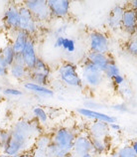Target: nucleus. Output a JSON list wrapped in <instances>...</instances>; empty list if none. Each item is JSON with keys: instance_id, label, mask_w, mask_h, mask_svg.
<instances>
[{"instance_id": "obj_1", "label": "nucleus", "mask_w": 137, "mask_h": 157, "mask_svg": "<svg viewBox=\"0 0 137 157\" xmlns=\"http://www.w3.org/2000/svg\"><path fill=\"white\" fill-rule=\"evenodd\" d=\"M42 127L37 121L19 119L10 129V138L3 149V153L14 157L23 152L31 151L35 140L42 134Z\"/></svg>"}, {"instance_id": "obj_2", "label": "nucleus", "mask_w": 137, "mask_h": 157, "mask_svg": "<svg viewBox=\"0 0 137 157\" xmlns=\"http://www.w3.org/2000/svg\"><path fill=\"white\" fill-rule=\"evenodd\" d=\"M57 75L64 85L74 89H82L84 86L78 68L70 62H64L58 68Z\"/></svg>"}, {"instance_id": "obj_3", "label": "nucleus", "mask_w": 137, "mask_h": 157, "mask_svg": "<svg viewBox=\"0 0 137 157\" xmlns=\"http://www.w3.org/2000/svg\"><path fill=\"white\" fill-rule=\"evenodd\" d=\"M80 74L84 86H89L90 89H98L105 81V74L101 70L95 67L86 59L82 62L81 66Z\"/></svg>"}, {"instance_id": "obj_4", "label": "nucleus", "mask_w": 137, "mask_h": 157, "mask_svg": "<svg viewBox=\"0 0 137 157\" xmlns=\"http://www.w3.org/2000/svg\"><path fill=\"white\" fill-rule=\"evenodd\" d=\"M77 135V132L70 127L60 126L52 132V143L70 155L72 153L74 142L76 140Z\"/></svg>"}, {"instance_id": "obj_5", "label": "nucleus", "mask_w": 137, "mask_h": 157, "mask_svg": "<svg viewBox=\"0 0 137 157\" xmlns=\"http://www.w3.org/2000/svg\"><path fill=\"white\" fill-rule=\"evenodd\" d=\"M51 77V69L45 61L38 58L35 63L34 68L31 71H29V78L28 81H31L36 84L48 86Z\"/></svg>"}, {"instance_id": "obj_6", "label": "nucleus", "mask_w": 137, "mask_h": 157, "mask_svg": "<svg viewBox=\"0 0 137 157\" xmlns=\"http://www.w3.org/2000/svg\"><path fill=\"white\" fill-rule=\"evenodd\" d=\"M23 5L31 12L38 22H46L52 18L47 0H27Z\"/></svg>"}, {"instance_id": "obj_7", "label": "nucleus", "mask_w": 137, "mask_h": 157, "mask_svg": "<svg viewBox=\"0 0 137 157\" xmlns=\"http://www.w3.org/2000/svg\"><path fill=\"white\" fill-rule=\"evenodd\" d=\"M88 44L89 52L108 54L109 52V39L105 33L99 31H93L89 34Z\"/></svg>"}, {"instance_id": "obj_8", "label": "nucleus", "mask_w": 137, "mask_h": 157, "mask_svg": "<svg viewBox=\"0 0 137 157\" xmlns=\"http://www.w3.org/2000/svg\"><path fill=\"white\" fill-rule=\"evenodd\" d=\"M19 30L28 33L29 35H34L38 31V21L24 5L19 6Z\"/></svg>"}, {"instance_id": "obj_9", "label": "nucleus", "mask_w": 137, "mask_h": 157, "mask_svg": "<svg viewBox=\"0 0 137 157\" xmlns=\"http://www.w3.org/2000/svg\"><path fill=\"white\" fill-rule=\"evenodd\" d=\"M3 25L8 31L15 32L19 30V6L16 3H10L4 11L3 14Z\"/></svg>"}, {"instance_id": "obj_10", "label": "nucleus", "mask_w": 137, "mask_h": 157, "mask_svg": "<svg viewBox=\"0 0 137 157\" xmlns=\"http://www.w3.org/2000/svg\"><path fill=\"white\" fill-rule=\"evenodd\" d=\"M93 153V144L91 139L88 133L78 134L74 142L73 150L70 156L72 157H82L86 154Z\"/></svg>"}, {"instance_id": "obj_11", "label": "nucleus", "mask_w": 137, "mask_h": 157, "mask_svg": "<svg viewBox=\"0 0 137 157\" xmlns=\"http://www.w3.org/2000/svg\"><path fill=\"white\" fill-rule=\"evenodd\" d=\"M122 31L129 37L137 34V13L130 7H125L121 20Z\"/></svg>"}, {"instance_id": "obj_12", "label": "nucleus", "mask_w": 137, "mask_h": 157, "mask_svg": "<svg viewBox=\"0 0 137 157\" xmlns=\"http://www.w3.org/2000/svg\"><path fill=\"white\" fill-rule=\"evenodd\" d=\"M77 111L78 114L82 115V117H84L88 119H91V121H103V122L108 123V124L117 122V117H114V115L102 113V111L97 110V109L94 110V109H86V107L82 106V107H80V109H78Z\"/></svg>"}, {"instance_id": "obj_13", "label": "nucleus", "mask_w": 137, "mask_h": 157, "mask_svg": "<svg viewBox=\"0 0 137 157\" xmlns=\"http://www.w3.org/2000/svg\"><path fill=\"white\" fill-rule=\"evenodd\" d=\"M109 124L103 121H93L89 126L86 133L89 134L90 138H95V139H106L109 136Z\"/></svg>"}, {"instance_id": "obj_14", "label": "nucleus", "mask_w": 137, "mask_h": 157, "mask_svg": "<svg viewBox=\"0 0 137 157\" xmlns=\"http://www.w3.org/2000/svg\"><path fill=\"white\" fill-rule=\"evenodd\" d=\"M52 17L65 18L70 10V2L68 0H47Z\"/></svg>"}, {"instance_id": "obj_15", "label": "nucleus", "mask_w": 137, "mask_h": 157, "mask_svg": "<svg viewBox=\"0 0 137 157\" xmlns=\"http://www.w3.org/2000/svg\"><path fill=\"white\" fill-rule=\"evenodd\" d=\"M21 56L24 61V66L27 70L31 71L34 68L37 59L39 58L36 53V43L32 37H30V39L28 40L26 46H25L24 50L21 53Z\"/></svg>"}, {"instance_id": "obj_16", "label": "nucleus", "mask_w": 137, "mask_h": 157, "mask_svg": "<svg viewBox=\"0 0 137 157\" xmlns=\"http://www.w3.org/2000/svg\"><path fill=\"white\" fill-rule=\"evenodd\" d=\"M124 10H125V7L120 4H116L115 6H113L106 19V24L109 29L116 31L121 28V20Z\"/></svg>"}, {"instance_id": "obj_17", "label": "nucleus", "mask_w": 137, "mask_h": 157, "mask_svg": "<svg viewBox=\"0 0 137 157\" xmlns=\"http://www.w3.org/2000/svg\"><path fill=\"white\" fill-rule=\"evenodd\" d=\"M86 59L89 61L91 64H93L95 67H97L99 70H101L103 72L106 69L107 65L109 64V62L112 60V58H111L108 54L89 52Z\"/></svg>"}, {"instance_id": "obj_18", "label": "nucleus", "mask_w": 137, "mask_h": 157, "mask_svg": "<svg viewBox=\"0 0 137 157\" xmlns=\"http://www.w3.org/2000/svg\"><path fill=\"white\" fill-rule=\"evenodd\" d=\"M23 89L28 90L32 94H35L37 96L45 97V98H50L54 96V90L52 89L48 88V86H41L31 81H26L23 82Z\"/></svg>"}, {"instance_id": "obj_19", "label": "nucleus", "mask_w": 137, "mask_h": 157, "mask_svg": "<svg viewBox=\"0 0 137 157\" xmlns=\"http://www.w3.org/2000/svg\"><path fill=\"white\" fill-rule=\"evenodd\" d=\"M13 33H14V37L11 42V45L13 47L14 51L16 52V54H21L31 36L28 33L22 30H17Z\"/></svg>"}, {"instance_id": "obj_20", "label": "nucleus", "mask_w": 137, "mask_h": 157, "mask_svg": "<svg viewBox=\"0 0 137 157\" xmlns=\"http://www.w3.org/2000/svg\"><path fill=\"white\" fill-rule=\"evenodd\" d=\"M8 74L16 81L26 82L29 78V70H27L24 65L12 64L8 70Z\"/></svg>"}, {"instance_id": "obj_21", "label": "nucleus", "mask_w": 137, "mask_h": 157, "mask_svg": "<svg viewBox=\"0 0 137 157\" xmlns=\"http://www.w3.org/2000/svg\"><path fill=\"white\" fill-rule=\"evenodd\" d=\"M51 143H52L51 134L42 133L41 135H39L38 137H37V139L35 140L34 147H33L32 151L46 154V150H47V148L49 147V145Z\"/></svg>"}, {"instance_id": "obj_22", "label": "nucleus", "mask_w": 137, "mask_h": 157, "mask_svg": "<svg viewBox=\"0 0 137 157\" xmlns=\"http://www.w3.org/2000/svg\"><path fill=\"white\" fill-rule=\"evenodd\" d=\"M93 144V154L95 156H102L108 152V141L106 139L90 138Z\"/></svg>"}, {"instance_id": "obj_23", "label": "nucleus", "mask_w": 137, "mask_h": 157, "mask_svg": "<svg viewBox=\"0 0 137 157\" xmlns=\"http://www.w3.org/2000/svg\"><path fill=\"white\" fill-rule=\"evenodd\" d=\"M0 54L2 55L3 59L5 60V62L9 67L12 64H14L15 58H16V55H17V54H16V52L14 51L11 43H7L6 45H4V46L0 48Z\"/></svg>"}, {"instance_id": "obj_24", "label": "nucleus", "mask_w": 137, "mask_h": 157, "mask_svg": "<svg viewBox=\"0 0 137 157\" xmlns=\"http://www.w3.org/2000/svg\"><path fill=\"white\" fill-rule=\"evenodd\" d=\"M33 115L36 118V121H38L40 124H46L48 123L49 121V113H47L44 107L40 106V105H36L34 106V109L32 110Z\"/></svg>"}, {"instance_id": "obj_25", "label": "nucleus", "mask_w": 137, "mask_h": 157, "mask_svg": "<svg viewBox=\"0 0 137 157\" xmlns=\"http://www.w3.org/2000/svg\"><path fill=\"white\" fill-rule=\"evenodd\" d=\"M103 74H105V77L106 80H112L114 77H116L120 74L118 65L116 64V62L113 59L109 62L108 65H107L106 69L103 71Z\"/></svg>"}, {"instance_id": "obj_26", "label": "nucleus", "mask_w": 137, "mask_h": 157, "mask_svg": "<svg viewBox=\"0 0 137 157\" xmlns=\"http://www.w3.org/2000/svg\"><path fill=\"white\" fill-rule=\"evenodd\" d=\"M115 153L117 157H137L133 148L129 144H123L117 150H115Z\"/></svg>"}, {"instance_id": "obj_27", "label": "nucleus", "mask_w": 137, "mask_h": 157, "mask_svg": "<svg viewBox=\"0 0 137 157\" xmlns=\"http://www.w3.org/2000/svg\"><path fill=\"white\" fill-rule=\"evenodd\" d=\"M68 155L69 154H67L65 151H63L54 143L50 144L47 150H46V157H65Z\"/></svg>"}, {"instance_id": "obj_28", "label": "nucleus", "mask_w": 137, "mask_h": 157, "mask_svg": "<svg viewBox=\"0 0 137 157\" xmlns=\"http://www.w3.org/2000/svg\"><path fill=\"white\" fill-rule=\"evenodd\" d=\"M125 51L130 54L131 56L137 57V34L129 37V39L126 41L125 43Z\"/></svg>"}, {"instance_id": "obj_29", "label": "nucleus", "mask_w": 137, "mask_h": 157, "mask_svg": "<svg viewBox=\"0 0 137 157\" xmlns=\"http://www.w3.org/2000/svg\"><path fill=\"white\" fill-rule=\"evenodd\" d=\"M62 48L64 50L69 53V54H73L74 51H76V41L72 38H69V37H64L63 40V45H62Z\"/></svg>"}, {"instance_id": "obj_30", "label": "nucleus", "mask_w": 137, "mask_h": 157, "mask_svg": "<svg viewBox=\"0 0 137 157\" xmlns=\"http://www.w3.org/2000/svg\"><path fill=\"white\" fill-rule=\"evenodd\" d=\"M10 138V130L9 129H0V144L2 145L3 149L7 144Z\"/></svg>"}, {"instance_id": "obj_31", "label": "nucleus", "mask_w": 137, "mask_h": 157, "mask_svg": "<svg viewBox=\"0 0 137 157\" xmlns=\"http://www.w3.org/2000/svg\"><path fill=\"white\" fill-rule=\"evenodd\" d=\"M3 94L9 97H20L23 94V92L16 88H5L3 90Z\"/></svg>"}, {"instance_id": "obj_32", "label": "nucleus", "mask_w": 137, "mask_h": 157, "mask_svg": "<svg viewBox=\"0 0 137 157\" xmlns=\"http://www.w3.org/2000/svg\"><path fill=\"white\" fill-rule=\"evenodd\" d=\"M111 81H112L113 85L116 86H122L124 84H125V78H124L121 74H119V75L114 77Z\"/></svg>"}, {"instance_id": "obj_33", "label": "nucleus", "mask_w": 137, "mask_h": 157, "mask_svg": "<svg viewBox=\"0 0 137 157\" xmlns=\"http://www.w3.org/2000/svg\"><path fill=\"white\" fill-rule=\"evenodd\" d=\"M111 109L118 113H128V106L126 104H116L111 106Z\"/></svg>"}, {"instance_id": "obj_34", "label": "nucleus", "mask_w": 137, "mask_h": 157, "mask_svg": "<svg viewBox=\"0 0 137 157\" xmlns=\"http://www.w3.org/2000/svg\"><path fill=\"white\" fill-rule=\"evenodd\" d=\"M109 129L110 131H114V132H118L121 130V126L118 122H114V123H111L109 124Z\"/></svg>"}, {"instance_id": "obj_35", "label": "nucleus", "mask_w": 137, "mask_h": 157, "mask_svg": "<svg viewBox=\"0 0 137 157\" xmlns=\"http://www.w3.org/2000/svg\"><path fill=\"white\" fill-rule=\"evenodd\" d=\"M63 40H64V36H58L56 41H55V43H54V47L55 48H62Z\"/></svg>"}, {"instance_id": "obj_36", "label": "nucleus", "mask_w": 137, "mask_h": 157, "mask_svg": "<svg viewBox=\"0 0 137 157\" xmlns=\"http://www.w3.org/2000/svg\"><path fill=\"white\" fill-rule=\"evenodd\" d=\"M0 67L1 68H4V69H9V66L7 65V63L5 62V60L3 59L2 55L0 54Z\"/></svg>"}, {"instance_id": "obj_37", "label": "nucleus", "mask_w": 137, "mask_h": 157, "mask_svg": "<svg viewBox=\"0 0 137 157\" xmlns=\"http://www.w3.org/2000/svg\"><path fill=\"white\" fill-rule=\"evenodd\" d=\"M130 145L132 146V148H133V150H134L135 154H136V156H137V139L132 140V141L130 142Z\"/></svg>"}, {"instance_id": "obj_38", "label": "nucleus", "mask_w": 137, "mask_h": 157, "mask_svg": "<svg viewBox=\"0 0 137 157\" xmlns=\"http://www.w3.org/2000/svg\"><path fill=\"white\" fill-rule=\"evenodd\" d=\"M31 157H46V154L38 153V152H35V151H31Z\"/></svg>"}, {"instance_id": "obj_39", "label": "nucleus", "mask_w": 137, "mask_h": 157, "mask_svg": "<svg viewBox=\"0 0 137 157\" xmlns=\"http://www.w3.org/2000/svg\"><path fill=\"white\" fill-rule=\"evenodd\" d=\"M32 151V150H31ZM31 151H28V152H23L21 154H18L14 157H31Z\"/></svg>"}, {"instance_id": "obj_40", "label": "nucleus", "mask_w": 137, "mask_h": 157, "mask_svg": "<svg viewBox=\"0 0 137 157\" xmlns=\"http://www.w3.org/2000/svg\"><path fill=\"white\" fill-rule=\"evenodd\" d=\"M82 157H97L94 154H93V153H89V154H86V155H84V156H82Z\"/></svg>"}, {"instance_id": "obj_41", "label": "nucleus", "mask_w": 137, "mask_h": 157, "mask_svg": "<svg viewBox=\"0 0 137 157\" xmlns=\"http://www.w3.org/2000/svg\"><path fill=\"white\" fill-rule=\"evenodd\" d=\"M107 157H117V156H116V153H115V151H114V152H111V153H109Z\"/></svg>"}, {"instance_id": "obj_42", "label": "nucleus", "mask_w": 137, "mask_h": 157, "mask_svg": "<svg viewBox=\"0 0 137 157\" xmlns=\"http://www.w3.org/2000/svg\"><path fill=\"white\" fill-rule=\"evenodd\" d=\"M0 157H10V156H8V155H6L5 153H3V152H1V153H0Z\"/></svg>"}, {"instance_id": "obj_43", "label": "nucleus", "mask_w": 137, "mask_h": 157, "mask_svg": "<svg viewBox=\"0 0 137 157\" xmlns=\"http://www.w3.org/2000/svg\"><path fill=\"white\" fill-rule=\"evenodd\" d=\"M0 35H1V27H0Z\"/></svg>"}, {"instance_id": "obj_44", "label": "nucleus", "mask_w": 137, "mask_h": 157, "mask_svg": "<svg viewBox=\"0 0 137 157\" xmlns=\"http://www.w3.org/2000/svg\"><path fill=\"white\" fill-rule=\"evenodd\" d=\"M65 157H72V156H70V155H68V156H65Z\"/></svg>"}, {"instance_id": "obj_45", "label": "nucleus", "mask_w": 137, "mask_h": 157, "mask_svg": "<svg viewBox=\"0 0 137 157\" xmlns=\"http://www.w3.org/2000/svg\"><path fill=\"white\" fill-rule=\"evenodd\" d=\"M97 157H101V156H97Z\"/></svg>"}, {"instance_id": "obj_46", "label": "nucleus", "mask_w": 137, "mask_h": 157, "mask_svg": "<svg viewBox=\"0 0 137 157\" xmlns=\"http://www.w3.org/2000/svg\"><path fill=\"white\" fill-rule=\"evenodd\" d=\"M136 13H137V10H136Z\"/></svg>"}]
</instances>
